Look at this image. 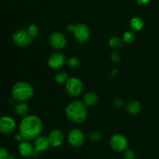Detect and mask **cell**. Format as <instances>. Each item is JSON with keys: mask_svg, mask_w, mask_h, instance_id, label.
<instances>
[{"mask_svg": "<svg viewBox=\"0 0 159 159\" xmlns=\"http://www.w3.org/2000/svg\"><path fill=\"white\" fill-rule=\"evenodd\" d=\"M43 130V123L34 115L26 116L20 123L19 130L23 138L32 140L37 138Z\"/></svg>", "mask_w": 159, "mask_h": 159, "instance_id": "cell-1", "label": "cell"}, {"mask_svg": "<svg viewBox=\"0 0 159 159\" xmlns=\"http://www.w3.org/2000/svg\"><path fill=\"white\" fill-rule=\"evenodd\" d=\"M86 106L83 102L76 100L71 102L66 109V116L68 120L74 123L81 124L86 118Z\"/></svg>", "mask_w": 159, "mask_h": 159, "instance_id": "cell-2", "label": "cell"}, {"mask_svg": "<svg viewBox=\"0 0 159 159\" xmlns=\"http://www.w3.org/2000/svg\"><path fill=\"white\" fill-rule=\"evenodd\" d=\"M12 96L14 99L20 102L28 100L34 96V89L26 82H17L12 87Z\"/></svg>", "mask_w": 159, "mask_h": 159, "instance_id": "cell-3", "label": "cell"}, {"mask_svg": "<svg viewBox=\"0 0 159 159\" xmlns=\"http://www.w3.org/2000/svg\"><path fill=\"white\" fill-rule=\"evenodd\" d=\"M68 31H72L74 33L75 38L76 39L78 42L81 43H84L88 41L90 36V32L89 27L83 23H79L75 26L69 25L67 27Z\"/></svg>", "mask_w": 159, "mask_h": 159, "instance_id": "cell-4", "label": "cell"}, {"mask_svg": "<svg viewBox=\"0 0 159 159\" xmlns=\"http://www.w3.org/2000/svg\"><path fill=\"white\" fill-rule=\"evenodd\" d=\"M65 89L71 96H78L82 91V83L77 78L68 79L65 83Z\"/></svg>", "mask_w": 159, "mask_h": 159, "instance_id": "cell-5", "label": "cell"}, {"mask_svg": "<svg viewBox=\"0 0 159 159\" xmlns=\"http://www.w3.org/2000/svg\"><path fill=\"white\" fill-rule=\"evenodd\" d=\"M110 144L113 150L118 152L127 150V146H128V143L125 137L120 134H114L110 138Z\"/></svg>", "mask_w": 159, "mask_h": 159, "instance_id": "cell-6", "label": "cell"}, {"mask_svg": "<svg viewBox=\"0 0 159 159\" xmlns=\"http://www.w3.org/2000/svg\"><path fill=\"white\" fill-rule=\"evenodd\" d=\"M68 140L69 144L74 148H79L82 145L85 141V136L83 132L78 128L71 129L68 135Z\"/></svg>", "mask_w": 159, "mask_h": 159, "instance_id": "cell-7", "label": "cell"}, {"mask_svg": "<svg viewBox=\"0 0 159 159\" xmlns=\"http://www.w3.org/2000/svg\"><path fill=\"white\" fill-rule=\"evenodd\" d=\"M12 38L16 44L20 47L27 46L31 43L33 39L27 30H19L16 31L12 36Z\"/></svg>", "mask_w": 159, "mask_h": 159, "instance_id": "cell-8", "label": "cell"}, {"mask_svg": "<svg viewBox=\"0 0 159 159\" xmlns=\"http://www.w3.org/2000/svg\"><path fill=\"white\" fill-rule=\"evenodd\" d=\"M19 152L24 158H30V157L38 156L40 152L33 146L29 141H21L19 144Z\"/></svg>", "mask_w": 159, "mask_h": 159, "instance_id": "cell-9", "label": "cell"}, {"mask_svg": "<svg viewBox=\"0 0 159 159\" xmlns=\"http://www.w3.org/2000/svg\"><path fill=\"white\" fill-rule=\"evenodd\" d=\"M16 127V123L13 119L7 116L0 117V133L9 134L12 133Z\"/></svg>", "mask_w": 159, "mask_h": 159, "instance_id": "cell-10", "label": "cell"}, {"mask_svg": "<svg viewBox=\"0 0 159 159\" xmlns=\"http://www.w3.org/2000/svg\"><path fill=\"white\" fill-rule=\"evenodd\" d=\"M50 44L54 49L60 50L66 44V39L65 36L59 32H54L50 36Z\"/></svg>", "mask_w": 159, "mask_h": 159, "instance_id": "cell-11", "label": "cell"}, {"mask_svg": "<svg viewBox=\"0 0 159 159\" xmlns=\"http://www.w3.org/2000/svg\"><path fill=\"white\" fill-rule=\"evenodd\" d=\"M65 62V56L61 52L54 53L51 54L48 59V65L53 69H58L63 66Z\"/></svg>", "mask_w": 159, "mask_h": 159, "instance_id": "cell-12", "label": "cell"}, {"mask_svg": "<svg viewBox=\"0 0 159 159\" xmlns=\"http://www.w3.org/2000/svg\"><path fill=\"white\" fill-rule=\"evenodd\" d=\"M63 134L60 130H53L48 136V141L52 147H58L63 141Z\"/></svg>", "mask_w": 159, "mask_h": 159, "instance_id": "cell-13", "label": "cell"}, {"mask_svg": "<svg viewBox=\"0 0 159 159\" xmlns=\"http://www.w3.org/2000/svg\"><path fill=\"white\" fill-rule=\"evenodd\" d=\"M34 146L37 151L40 152L48 150L51 144L48 141V138H46L44 136H38L35 138Z\"/></svg>", "mask_w": 159, "mask_h": 159, "instance_id": "cell-14", "label": "cell"}, {"mask_svg": "<svg viewBox=\"0 0 159 159\" xmlns=\"http://www.w3.org/2000/svg\"><path fill=\"white\" fill-rule=\"evenodd\" d=\"M98 99L99 98L96 93H93V92H89V93H85V96H84L83 102L86 107L93 106L98 102Z\"/></svg>", "mask_w": 159, "mask_h": 159, "instance_id": "cell-15", "label": "cell"}, {"mask_svg": "<svg viewBox=\"0 0 159 159\" xmlns=\"http://www.w3.org/2000/svg\"><path fill=\"white\" fill-rule=\"evenodd\" d=\"M141 109V106L139 102H138V101H132V102H129L128 105L127 106L126 110H127V112L129 114L136 115L139 113Z\"/></svg>", "mask_w": 159, "mask_h": 159, "instance_id": "cell-16", "label": "cell"}, {"mask_svg": "<svg viewBox=\"0 0 159 159\" xmlns=\"http://www.w3.org/2000/svg\"><path fill=\"white\" fill-rule=\"evenodd\" d=\"M144 23L143 20L140 17H134L130 22V27L134 31H139L142 29Z\"/></svg>", "mask_w": 159, "mask_h": 159, "instance_id": "cell-17", "label": "cell"}, {"mask_svg": "<svg viewBox=\"0 0 159 159\" xmlns=\"http://www.w3.org/2000/svg\"><path fill=\"white\" fill-rule=\"evenodd\" d=\"M14 110H15L16 113L20 116H22V117L26 116L29 112V108H28L27 105L23 103V102H20V103L16 104Z\"/></svg>", "mask_w": 159, "mask_h": 159, "instance_id": "cell-18", "label": "cell"}, {"mask_svg": "<svg viewBox=\"0 0 159 159\" xmlns=\"http://www.w3.org/2000/svg\"><path fill=\"white\" fill-rule=\"evenodd\" d=\"M109 44L111 48H114V49H117L122 47L123 45V40L120 39L119 37H112L109 41Z\"/></svg>", "mask_w": 159, "mask_h": 159, "instance_id": "cell-19", "label": "cell"}, {"mask_svg": "<svg viewBox=\"0 0 159 159\" xmlns=\"http://www.w3.org/2000/svg\"><path fill=\"white\" fill-rule=\"evenodd\" d=\"M54 79L58 84H62L66 82V81L68 80V75L65 72H59L58 74L56 75Z\"/></svg>", "mask_w": 159, "mask_h": 159, "instance_id": "cell-20", "label": "cell"}, {"mask_svg": "<svg viewBox=\"0 0 159 159\" xmlns=\"http://www.w3.org/2000/svg\"><path fill=\"white\" fill-rule=\"evenodd\" d=\"M68 64L69 65L70 68H77L80 65V61L78 57H72L71 58L68 59Z\"/></svg>", "mask_w": 159, "mask_h": 159, "instance_id": "cell-21", "label": "cell"}, {"mask_svg": "<svg viewBox=\"0 0 159 159\" xmlns=\"http://www.w3.org/2000/svg\"><path fill=\"white\" fill-rule=\"evenodd\" d=\"M134 39L135 36L133 32L128 31V32H126L125 34H124V40L126 43H132V42L134 40Z\"/></svg>", "mask_w": 159, "mask_h": 159, "instance_id": "cell-22", "label": "cell"}, {"mask_svg": "<svg viewBox=\"0 0 159 159\" xmlns=\"http://www.w3.org/2000/svg\"><path fill=\"white\" fill-rule=\"evenodd\" d=\"M27 32L29 33V34L31 36V37L34 38V37H35L38 34V28H37V26H36V25L32 24L28 27Z\"/></svg>", "mask_w": 159, "mask_h": 159, "instance_id": "cell-23", "label": "cell"}, {"mask_svg": "<svg viewBox=\"0 0 159 159\" xmlns=\"http://www.w3.org/2000/svg\"><path fill=\"white\" fill-rule=\"evenodd\" d=\"M89 139L91 140V141L96 142V141H100L102 136H101L100 133H99V132L93 131L90 132V133L89 134Z\"/></svg>", "mask_w": 159, "mask_h": 159, "instance_id": "cell-24", "label": "cell"}, {"mask_svg": "<svg viewBox=\"0 0 159 159\" xmlns=\"http://www.w3.org/2000/svg\"><path fill=\"white\" fill-rule=\"evenodd\" d=\"M124 159H134L135 154L132 150H127L124 154Z\"/></svg>", "mask_w": 159, "mask_h": 159, "instance_id": "cell-25", "label": "cell"}, {"mask_svg": "<svg viewBox=\"0 0 159 159\" xmlns=\"http://www.w3.org/2000/svg\"><path fill=\"white\" fill-rule=\"evenodd\" d=\"M111 59L114 63H117L120 60V55L117 51H113L111 54Z\"/></svg>", "mask_w": 159, "mask_h": 159, "instance_id": "cell-26", "label": "cell"}, {"mask_svg": "<svg viewBox=\"0 0 159 159\" xmlns=\"http://www.w3.org/2000/svg\"><path fill=\"white\" fill-rule=\"evenodd\" d=\"M9 156V152L5 148H0V159H6Z\"/></svg>", "mask_w": 159, "mask_h": 159, "instance_id": "cell-27", "label": "cell"}, {"mask_svg": "<svg viewBox=\"0 0 159 159\" xmlns=\"http://www.w3.org/2000/svg\"><path fill=\"white\" fill-rule=\"evenodd\" d=\"M113 104H114L115 107H117V108H120V107H122L123 105H124V102H123L120 99H119V98H116V99L113 101Z\"/></svg>", "mask_w": 159, "mask_h": 159, "instance_id": "cell-28", "label": "cell"}, {"mask_svg": "<svg viewBox=\"0 0 159 159\" xmlns=\"http://www.w3.org/2000/svg\"><path fill=\"white\" fill-rule=\"evenodd\" d=\"M138 3L139 5H141V6H144V5L148 4V3L150 2V0H137Z\"/></svg>", "mask_w": 159, "mask_h": 159, "instance_id": "cell-29", "label": "cell"}, {"mask_svg": "<svg viewBox=\"0 0 159 159\" xmlns=\"http://www.w3.org/2000/svg\"><path fill=\"white\" fill-rule=\"evenodd\" d=\"M22 138H23V137L21 136V134H16L15 136V139L16 140V141H22Z\"/></svg>", "mask_w": 159, "mask_h": 159, "instance_id": "cell-30", "label": "cell"}, {"mask_svg": "<svg viewBox=\"0 0 159 159\" xmlns=\"http://www.w3.org/2000/svg\"><path fill=\"white\" fill-rule=\"evenodd\" d=\"M118 75V70H113L111 73V75L115 76V75Z\"/></svg>", "mask_w": 159, "mask_h": 159, "instance_id": "cell-31", "label": "cell"}, {"mask_svg": "<svg viewBox=\"0 0 159 159\" xmlns=\"http://www.w3.org/2000/svg\"><path fill=\"white\" fill-rule=\"evenodd\" d=\"M6 159H16V157L15 155H9V156L7 157V158Z\"/></svg>", "mask_w": 159, "mask_h": 159, "instance_id": "cell-32", "label": "cell"}]
</instances>
